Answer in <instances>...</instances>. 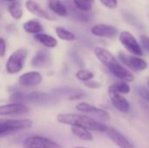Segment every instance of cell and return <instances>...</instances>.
<instances>
[{
    "label": "cell",
    "mask_w": 149,
    "mask_h": 148,
    "mask_svg": "<svg viewBox=\"0 0 149 148\" xmlns=\"http://www.w3.org/2000/svg\"><path fill=\"white\" fill-rule=\"evenodd\" d=\"M148 87H149V77L148 78Z\"/></svg>",
    "instance_id": "38"
},
{
    "label": "cell",
    "mask_w": 149,
    "mask_h": 148,
    "mask_svg": "<svg viewBox=\"0 0 149 148\" xmlns=\"http://www.w3.org/2000/svg\"><path fill=\"white\" fill-rule=\"evenodd\" d=\"M10 99L13 103L23 104V102L26 100V95H24L23 92H15L10 95Z\"/></svg>",
    "instance_id": "29"
},
{
    "label": "cell",
    "mask_w": 149,
    "mask_h": 148,
    "mask_svg": "<svg viewBox=\"0 0 149 148\" xmlns=\"http://www.w3.org/2000/svg\"><path fill=\"white\" fill-rule=\"evenodd\" d=\"M71 131H72V134L74 136H76L77 138H79V139H80L82 140L93 141L94 140V137H93V133L88 129L79 127V126H72Z\"/></svg>",
    "instance_id": "19"
},
{
    "label": "cell",
    "mask_w": 149,
    "mask_h": 148,
    "mask_svg": "<svg viewBox=\"0 0 149 148\" xmlns=\"http://www.w3.org/2000/svg\"><path fill=\"white\" fill-rule=\"evenodd\" d=\"M8 10H9L10 15L16 20L20 19L23 17L24 11H23V9H22L21 5L18 3L14 2V3H10L9 5V7H8Z\"/></svg>",
    "instance_id": "24"
},
{
    "label": "cell",
    "mask_w": 149,
    "mask_h": 148,
    "mask_svg": "<svg viewBox=\"0 0 149 148\" xmlns=\"http://www.w3.org/2000/svg\"><path fill=\"white\" fill-rule=\"evenodd\" d=\"M46 97V93H42V92H33L31 93H29L26 95V100L30 102H42Z\"/></svg>",
    "instance_id": "26"
},
{
    "label": "cell",
    "mask_w": 149,
    "mask_h": 148,
    "mask_svg": "<svg viewBox=\"0 0 149 148\" xmlns=\"http://www.w3.org/2000/svg\"><path fill=\"white\" fill-rule=\"evenodd\" d=\"M91 32L96 37L113 38L118 35L119 31L116 27L113 25L107 24H100L93 26L91 29Z\"/></svg>",
    "instance_id": "10"
},
{
    "label": "cell",
    "mask_w": 149,
    "mask_h": 148,
    "mask_svg": "<svg viewBox=\"0 0 149 148\" xmlns=\"http://www.w3.org/2000/svg\"><path fill=\"white\" fill-rule=\"evenodd\" d=\"M87 1H88V2H90V3H93V1H94V0H87Z\"/></svg>",
    "instance_id": "36"
},
{
    "label": "cell",
    "mask_w": 149,
    "mask_h": 148,
    "mask_svg": "<svg viewBox=\"0 0 149 148\" xmlns=\"http://www.w3.org/2000/svg\"><path fill=\"white\" fill-rule=\"evenodd\" d=\"M6 52V43L3 38H0V56L3 58Z\"/></svg>",
    "instance_id": "33"
},
{
    "label": "cell",
    "mask_w": 149,
    "mask_h": 148,
    "mask_svg": "<svg viewBox=\"0 0 149 148\" xmlns=\"http://www.w3.org/2000/svg\"><path fill=\"white\" fill-rule=\"evenodd\" d=\"M75 108L77 109V111L83 113V114L101 123L109 121L111 119L110 114L107 111L98 108L95 106L91 105L87 102H81L78 104Z\"/></svg>",
    "instance_id": "4"
},
{
    "label": "cell",
    "mask_w": 149,
    "mask_h": 148,
    "mask_svg": "<svg viewBox=\"0 0 149 148\" xmlns=\"http://www.w3.org/2000/svg\"><path fill=\"white\" fill-rule=\"evenodd\" d=\"M84 85H85V86H86L89 89H100L101 86V84L100 82H97L94 80H90V81L85 82Z\"/></svg>",
    "instance_id": "31"
},
{
    "label": "cell",
    "mask_w": 149,
    "mask_h": 148,
    "mask_svg": "<svg viewBox=\"0 0 149 148\" xmlns=\"http://www.w3.org/2000/svg\"><path fill=\"white\" fill-rule=\"evenodd\" d=\"M147 103H145L143 106H144V109H145V111H146V113L148 115V117H149V107L148 106V105H146Z\"/></svg>",
    "instance_id": "34"
},
{
    "label": "cell",
    "mask_w": 149,
    "mask_h": 148,
    "mask_svg": "<svg viewBox=\"0 0 149 148\" xmlns=\"http://www.w3.org/2000/svg\"><path fill=\"white\" fill-rule=\"evenodd\" d=\"M48 6L53 13L60 17H66L69 14L66 5L61 0H48Z\"/></svg>",
    "instance_id": "17"
},
{
    "label": "cell",
    "mask_w": 149,
    "mask_h": 148,
    "mask_svg": "<svg viewBox=\"0 0 149 148\" xmlns=\"http://www.w3.org/2000/svg\"><path fill=\"white\" fill-rule=\"evenodd\" d=\"M108 71L116 78L121 79L125 82H133L134 80V74L128 71L126 67L121 65L118 61L114 62L107 67Z\"/></svg>",
    "instance_id": "9"
},
{
    "label": "cell",
    "mask_w": 149,
    "mask_h": 148,
    "mask_svg": "<svg viewBox=\"0 0 149 148\" xmlns=\"http://www.w3.org/2000/svg\"><path fill=\"white\" fill-rule=\"evenodd\" d=\"M34 39L47 48H54L58 45V40L52 36L45 33H39L34 35Z\"/></svg>",
    "instance_id": "18"
},
{
    "label": "cell",
    "mask_w": 149,
    "mask_h": 148,
    "mask_svg": "<svg viewBox=\"0 0 149 148\" xmlns=\"http://www.w3.org/2000/svg\"><path fill=\"white\" fill-rule=\"evenodd\" d=\"M93 51H94L95 57L107 67H108L109 65H111L112 64H113L114 62L117 61L115 57L108 50H107L103 47L97 46L94 48Z\"/></svg>",
    "instance_id": "15"
},
{
    "label": "cell",
    "mask_w": 149,
    "mask_h": 148,
    "mask_svg": "<svg viewBox=\"0 0 149 148\" xmlns=\"http://www.w3.org/2000/svg\"><path fill=\"white\" fill-rule=\"evenodd\" d=\"M131 91L130 85L127 84V82L125 81H120V82H116L111 85L108 88V92H116L119 94H128Z\"/></svg>",
    "instance_id": "21"
},
{
    "label": "cell",
    "mask_w": 149,
    "mask_h": 148,
    "mask_svg": "<svg viewBox=\"0 0 149 148\" xmlns=\"http://www.w3.org/2000/svg\"><path fill=\"white\" fill-rule=\"evenodd\" d=\"M119 39L124 48L134 56L141 57L143 55V51L140 44L131 32L127 31H121L119 35Z\"/></svg>",
    "instance_id": "5"
},
{
    "label": "cell",
    "mask_w": 149,
    "mask_h": 148,
    "mask_svg": "<svg viewBox=\"0 0 149 148\" xmlns=\"http://www.w3.org/2000/svg\"><path fill=\"white\" fill-rule=\"evenodd\" d=\"M25 7L26 9L33 15L44 18L45 20H55V16L46 10L45 8H43L37 1L35 0H26L25 2Z\"/></svg>",
    "instance_id": "8"
},
{
    "label": "cell",
    "mask_w": 149,
    "mask_h": 148,
    "mask_svg": "<svg viewBox=\"0 0 149 148\" xmlns=\"http://www.w3.org/2000/svg\"><path fill=\"white\" fill-rule=\"evenodd\" d=\"M27 56L28 50L26 48H19L10 54L6 62V72L10 74H17L20 72L24 66Z\"/></svg>",
    "instance_id": "3"
},
{
    "label": "cell",
    "mask_w": 149,
    "mask_h": 148,
    "mask_svg": "<svg viewBox=\"0 0 149 148\" xmlns=\"http://www.w3.org/2000/svg\"><path fill=\"white\" fill-rule=\"evenodd\" d=\"M141 45L143 46V48L149 52V38L146 35H141Z\"/></svg>",
    "instance_id": "32"
},
{
    "label": "cell",
    "mask_w": 149,
    "mask_h": 148,
    "mask_svg": "<svg viewBox=\"0 0 149 148\" xmlns=\"http://www.w3.org/2000/svg\"><path fill=\"white\" fill-rule=\"evenodd\" d=\"M57 121L63 125L83 127L89 131L107 133L108 130V126L104 123L80 113H59L57 115Z\"/></svg>",
    "instance_id": "1"
},
{
    "label": "cell",
    "mask_w": 149,
    "mask_h": 148,
    "mask_svg": "<svg viewBox=\"0 0 149 148\" xmlns=\"http://www.w3.org/2000/svg\"><path fill=\"white\" fill-rule=\"evenodd\" d=\"M73 148H86V147H73Z\"/></svg>",
    "instance_id": "37"
},
{
    "label": "cell",
    "mask_w": 149,
    "mask_h": 148,
    "mask_svg": "<svg viewBox=\"0 0 149 148\" xmlns=\"http://www.w3.org/2000/svg\"><path fill=\"white\" fill-rule=\"evenodd\" d=\"M23 147L24 148H63L55 141L41 136L27 138L24 141Z\"/></svg>",
    "instance_id": "7"
},
{
    "label": "cell",
    "mask_w": 149,
    "mask_h": 148,
    "mask_svg": "<svg viewBox=\"0 0 149 148\" xmlns=\"http://www.w3.org/2000/svg\"><path fill=\"white\" fill-rule=\"evenodd\" d=\"M72 1H73L74 5L78 9H79L80 10L88 12V11H90L92 10L93 3H91L87 0H72Z\"/></svg>",
    "instance_id": "27"
},
{
    "label": "cell",
    "mask_w": 149,
    "mask_h": 148,
    "mask_svg": "<svg viewBox=\"0 0 149 148\" xmlns=\"http://www.w3.org/2000/svg\"><path fill=\"white\" fill-rule=\"evenodd\" d=\"M50 61V54L45 50L38 51L31 58V65L34 68H42L48 65Z\"/></svg>",
    "instance_id": "16"
},
{
    "label": "cell",
    "mask_w": 149,
    "mask_h": 148,
    "mask_svg": "<svg viewBox=\"0 0 149 148\" xmlns=\"http://www.w3.org/2000/svg\"><path fill=\"white\" fill-rule=\"evenodd\" d=\"M75 77L77 79L82 81V82H87L90 80H93V77H94V73L89 70L86 69H81L79 71H78L75 74Z\"/></svg>",
    "instance_id": "25"
},
{
    "label": "cell",
    "mask_w": 149,
    "mask_h": 148,
    "mask_svg": "<svg viewBox=\"0 0 149 148\" xmlns=\"http://www.w3.org/2000/svg\"><path fill=\"white\" fill-rule=\"evenodd\" d=\"M119 58L126 66L134 72H142L148 66V62L138 56H130L124 52H120Z\"/></svg>",
    "instance_id": "6"
},
{
    "label": "cell",
    "mask_w": 149,
    "mask_h": 148,
    "mask_svg": "<svg viewBox=\"0 0 149 148\" xmlns=\"http://www.w3.org/2000/svg\"><path fill=\"white\" fill-rule=\"evenodd\" d=\"M108 95L113 106L116 110L123 113H126L129 111L130 104L125 97H123L121 94L113 92H108Z\"/></svg>",
    "instance_id": "14"
},
{
    "label": "cell",
    "mask_w": 149,
    "mask_h": 148,
    "mask_svg": "<svg viewBox=\"0 0 149 148\" xmlns=\"http://www.w3.org/2000/svg\"><path fill=\"white\" fill-rule=\"evenodd\" d=\"M43 80L42 75L38 72H28L18 78V84L24 87H32L38 85Z\"/></svg>",
    "instance_id": "12"
},
{
    "label": "cell",
    "mask_w": 149,
    "mask_h": 148,
    "mask_svg": "<svg viewBox=\"0 0 149 148\" xmlns=\"http://www.w3.org/2000/svg\"><path fill=\"white\" fill-rule=\"evenodd\" d=\"M3 1H5V2H12V3H14L15 0H3Z\"/></svg>",
    "instance_id": "35"
},
{
    "label": "cell",
    "mask_w": 149,
    "mask_h": 148,
    "mask_svg": "<svg viewBox=\"0 0 149 148\" xmlns=\"http://www.w3.org/2000/svg\"><path fill=\"white\" fill-rule=\"evenodd\" d=\"M135 92L141 98V99L144 100L145 103H149V92L146 87L138 85L135 87Z\"/></svg>",
    "instance_id": "28"
},
{
    "label": "cell",
    "mask_w": 149,
    "mask_h": 148,
    "mask_svg": "<svg viewBox=\"0 0 149 148\" xmlns=\"http://www.w3.org/2000/svg\"><path fill=\"white\" fill-rule=\"evenodd\" d=\"M33 122L30 119L21 120H6L0 122V138L13 134L19 131L29 128L32 126Z\"/></svg>",
    "instance_id": "2"
},
{
    "label": "cell",
    "mask_w": 149,
    "mask_h": 148,
    "mask_svg": "<svg viewBox=\"0 0 149 148\" xmlns=\"http://www.w3.org/2000/svg\"><path fill=\"white\" fill-rule=\"evenodd\" d=\"M30 112V108L27 107L24 104H17L11 103L8 105H3L0 106V115L7 116V115H19L27 113Z\"/></svg>",
    "instance_id": "13"
},
{
    "label": "cell",
    "mask_w": 149,
    "mask_h": 148,
    "mask_svg": "<svg viewBox=\"0 0 149 148\" xmlns=\"http://www.w3.org/2000/svg\"><path fill=\"white\" fill-rule=\"evenodd\" d=\"M23 28L25 32L34 35L39 34L43 31V26L38 20L35 19H31L26 21L23 24Z\"/></svg>",
    "instance_id": "20"
},
{
    "label": "cell",
    "mask_w": 149,
    "mask_h": 148,
    "mask_svg": "<svg viewBox=\"0 0 149 148\" xmlns=\"http://www.w3.org/2000/svg\"><path fill=\"white\" fill-rule=\"evenodd\" d=\"M66 7L68 9V12L71 13L72 14L71 16L73 18H75V19L79 20V21H89L91 19L90 18V16L87 14L86 11L80 10L75 5H74V7H72V5H70V3H68V5Z\"/></svg>",
    "instance_id": "22"
},
{
    "label": "cell",
    "mask_w": 149,
    "mask_h": 148,
    "mask_svg": "<svg viewBox=\"0 0 149 148\" xmlns=\"http://www.w3.org/2000/svg\"><path fill=\"white\" fill-rule=\"evenodd\" d=\"M55 31H56L57 36L60 39H62V40H65V41H74V40L77 39V37H76V35L73 32L66 30L64 27L58 26V27H56Z\"/></svg>",
    "instance_id": "23"
},
{
    "label": "cell",
    "mask_w": 149,
    "mask_h": 148,
    "mask_svg": "<svg viewBox=\"0 0 149 148\" xmlns=\"http://www.w3.org/2000/svg\"><path fill=\"white\" fill-rule=\"evenodd\" d=\"M103 5H105L107 8L110 9H115L118 6V2L117 0H100Z\"/></svg>",
    "instance_id": "30"
},
{
    "label": "cell",
    "mask_w": 149,
    "mask_h": 148,
    "mask_svg": "<svg viewBox=\"0 0 149 148\" xmlns=\"http://www.w3.org/2000/svg\"><path fill=\"white\" fill-rule=\"evenodd\" d=\"M106 133L110 140L120 148H134V144L114 127H108Z\"/></svg>",
    "instance_id": "11"
}]
</instances>
